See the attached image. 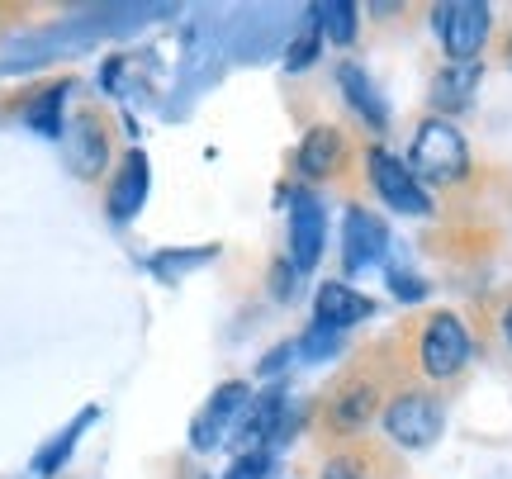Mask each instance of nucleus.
Here are the masks:
<instances>
[{
	"instance_id": "nucleus-3",
	"label": "nucleus",
	"mask_w": 512,
	"mask_h": 479,
	"mask_svg": "<svg viewBox=\"0 0 512 479\" xmlns=\"http://www.w3.org/2000/svg\"><path fill=\"white\" fill-rule=\"evenodd\" d=\"M370 181H375V190H380V200L389 204V209L413 214V219H427V214H432V200H427L422 181L399 162V157H389L384 148L370 152Z\"/></svg>"
},
{
	"instance_id": "nucleus-10",
	"label": "nucleus",
	"mask_w": 512,
	"mask_h": 479,
	"mask_svg": "<svg viewBox=\"0 0 512 479\" xmlns=\"http://www.w3.org/2000/svg\"><path fill=\"white\" fill-rule=\"evenodd\" d=\"M370 304L366 295H356L351 285H342V280H328L323 290H318V299H313V318L323 323V328H351V323H361V318H370Z\"/></svg>"
},
{
	"instance_id": "nucleus-5",
	"label": "nucleus",
	"mask_w": 512,
	"mask_h": 479,
	"mask_svg": "<svg viewBox=\"0 0 512 479\" xmlns=\"http://www.w3.org/2000/svg\"><path fill=\"white\" fill-rule=\"evenodd\" d=\"M470 356V337H465V323L456 314H437L422 332V370L432 380H451Z\"/></svg>"
},
{
	"instance_id": "nucleus-14",
	"label": "nucleus",
	"mask_w": 512,
	"mask_h": 479,
	"mask_svg": "<svg viewBox=\"0 0 512 479\" xmlns=\"http://www.w3.org/2000/svg\"><path fill=\"white\" fill-rule=\"evenodd\" d=\"M337 157H342V133L337 129H313L309 138H304V148H299V171L304 176H328L332 166H337Z\"/></svg>"
},
{
	"instance_id": "nucleus-19",
	"label": "nucleus",
	"mask_w": 512,
	"mask_h": 479,
	"mask_svg": "<svg viewBox=\"0 0 512 479\" xmlns=\"http://www.w3.org/2000/svg\"><path fill=\"white\" fill-rule=\"evenodd\" d=\"M337 347H342V332H337V328H323V323H313V328L304 332V342H299V356L323 361V356H332Z\"/></svg>"
},
{
	"instance_id": "nucleus-13",
	"label": "nucleus",
	"mask_w": 512,
	"mask_h": 479,
	"mask_svg": "<svg viewBox=\"0 0 512 479\" xmlns=\"http://www.w3.org/2000/svg\"><path fill=\"white\" fill-rule=\"evenodd\" d=\"M337 81H342V91H347L351 110L361 114L370 129H384V124H389V110H384V100H380V91H375V81H370V76L361 72L356 62H342Z\"/></svg>"
},
{
	"instance_id": "nucleus-7",
	"label": "nucleus",
	"mask_w": 512,
	"mask_h": 479,
	"mask_svg": "<svg viewBox=\"0 0 512 479\" xmlns=\"http://www.w3.org/2000/svg\"><path fill=\"white\" fill-rule=\"evenodd\" d=\"M323 233H328L323 204L313 200V195H294V204H290V266L294 271H313L318 266Z\"/></svg>"
},
{
	"instance_id": "nucleus-25",
	"label": "nucleus",
	"mask_w": 512,
	"mask_h": 479,
	"mask_svg": "<svg viewBox=\"0 0 512 479\" xmlns=\"http://www.w3.org/2000/svg\"><path fill=\"white\" fill-rule=\"evenodd\" d=\"M503 332H508V347H512V309L503 314Z\"/></svg>"
},
{
	"instance_id": "nucleus-12",
	"label": "nucleus",
	"mask_w": 512,
	"mask_h": 479,
	"mask_svg": "<svg viewBox=\"0 0 512 479\" xmlns=\"http://www.w3.org/2000/svg\"><path fill=\"white\" fill-rule=\"evenodd\" d=\"M475 86H479V62H446L432 81V105L441 114H456L475 100Z\"/></svg>"
},
{
	"instance_id": "nucleus-24",
	"label": "nucleus",
	"mask_w": 512,
	"mask_h": 479,
	"mask_svg": "<svg viewBox=\"0 0 512 479\" xmlns=\"http://www.w3.org/2000/svg\"><path fill=\"white\" fill-rule=\"evenodd\" d=\"M290 356H294V347H275L271 356H266V361H261V370H266V375H275V370L285 366V361H290Z\"/></svg>"
},
{
	"instance_id": "nucleus-2",
	"label": "nucleus",
	"mask_w": 512,
	"mask_h": 479,
	"mask_svg": "<svg viewBox=\"0 0 512 479\" xmlns=\"http://www.w3.org/2000/svg\"><path fill=\"white\" fill-rule=\"evenodd\" d=\"M432 24H437L441 48L451 53V62H475V53L489 38V5L479 0H451V5H437L432 10Z\"/></svg>"
},
{
	"instance_id": "nucleus-20",
	"label": "nucleus",
	"mask_w": 512,
	"mask_h": 479,
	"mask_svg": "<svg viewBox=\"0 0 512 479\" xmlns=\"http://www.w3.org/2000/svg\"><path fill=\"white\" fill-rule=\"evenodd\" d=\"M266 475H271V451H242L223 479H266Z\"/></svg>"
},
{
	"instance_id": "nucleus-21",
	"label": "nucleus",
	"mask_w": 512,
	"mask_h": 479,
	"mask_svg": "<svg viewBox=\"0 0 512 479\" xmlns=\"http://www.w3.org/2000/svg\"><path fill=\"white\" fill-rule=\"evenodd\" d=\"M318 38H323V34H318V24H313V29L299 38V43H290V53H285V57H290V72H304V67H313V57H318Z\"/></svg>"
},
{
	"instance_id": "nucleus-26",
	"label": "nucleus",
	"mask_w": 512,
	"mask_h": 479,
	"mask_svg": "<svg viewBox=\"0 0 512 479\" xmlns=\"http://www.w3.org/2000/svg\"><path fill=\"white\" fill-rule=\"evenodd\" d=\"M508 62H512V48H508Z\"/></svg>"
},
{
	"instance_id": "nucleus-18",
	"label": "nucleus",
	"mask_w": 512,
	"mask_h": 479,
	"mask_svg": "<svg viewBox=\"0 0 512 479\" xmlns=\"http://www.w3.org/2000/svg\"><path fill=\"white\" fill-rule=\"evenodd\" d=\"M91 418H95V413H81V418H76V427H72V432H62V437H57V442L48 446L43 456H38V475H53L57 465L67 461V456H72V442H76V432H81V427L91 423Z\"/></svg>"
},
{
	"instance_id": "nucleus-9",
	"label": "nucleus",
	"mask_w": 512,
	"mask_h": 479,
	"mask_svg": "<svg viewBox=\"0 0 512 479\" xmlns=\"http://www.w3.org/2000/svg\"><path fill=\"white\" fill-rule=\"evenodd\" d=\"M280 423H285V394L271 389V394H261L256 404H247L238 432H233V446H238V451H266V442L280 432Z\"/></svg>"
},
{
	"instance_id": "nucleus-11",
	"label": "nucleus",
	"mask_w": 512,
	"mask_h": 479,
	"mask_svg": "<svg viewBox=\"0 0 512 479\" xmlns=\"http://www.w3.org/2000/svg\"><path fill=\"white\" fill-rule=\"evenodd\" d=\"M143 200H147V157L143 152H128L124 166H119V176H114V185H110V214L124 223L143 209Z\"/></svg>"
},
{
	"instance_id": "nucleus-17",
	"label": "nucleus",
	"mask_w": 512,
	"mask_h": 479,
	"mask_svg": "<svg viewBox=\"0 0 512 479\" xmlns=\"http://www.w3.org/2000/svg\"><path fill=\"white\" fill-rule=\"evenodd\" d=\"M62 95H67V86H57V91H48L43 100H38L34 110L24 114L29 119V129H38L43 138H57L62 133V124H57V110H62Z\"/></svg>"
},
{
	"instance_id": "nucleus-15",
	"label": "nucleus",
	"mask_w": 512,
	"mask_h": 479,
	"mask_svg": "<svg viewBox=\"0 0 512 479\" xmlns=\"http://www.w3.org/2000/svg\"><path fill=\"white\" fill-rule=\"evenodd\" d=\"M313 19H318V34L332 38V43H351L356 38V5L351 0H318Z\"/></svg>"
},
{
	"instance_id": "nucleus-22",
	"label": "nucleus",
	"mask_w": 512,
	"mask_h": 479,
	"mask_svg": "<svg viewBox=\"0 0 512 479\" xmlns=\"http://www.w3.org/2000/svg\"><path fill=\"white\" fill-rule=\"evenodd\" d=\"M389 285H394V295H399V299H408V304H413V299H422V295H427V285H422L418 276H403V271H389Z\"/></svg>"
},
{
	"instance_id": "nucleus-6",
	"label": "nucleus",
	"mask_w": 512,
	"mask_h": 479,
	"mask_svg": "<svg viewBox=\"0 0 512 479\" xmlns=\"http://www.w3.org/2000/svg\"><path fill=\"white\" fill-rule=\"evenodd\" d=\"M247 404H252V389L242 385V380H228V385L209 399V408L195 418V427H190V442H195V451H214V446L228 437V427L238 432Z\"/></svg>"
},
{
	"instance_id": "nucleus-4",
	"label": "nucleus",
	"mask_w": 512,
	"mask_h": 479,
	"mask_svg": "<svg viewBox=\"0 0 512 479\" xmlns=\"http://www.w3.org/2000/svg\"><path fill=\"white\" fill-rule=\"evenodd\" d=\"M384 427L399 446H432L441 437V404L432 394H399L394 404L384 408Z\"/></svg>"
},
{
	"instance_id": "nucleus-23",
	"label": "nucleus",
	"mask_w": 512,
	"mask_h": 479,
	"mask_svg": "<svg viewBox=\"0 0 512 479\" xmlns=\"http://www.w3.org/2000/svg\"><path fill=\"white\" fill-rule=\"evenodd\" d=\"M323 479H366V475H361V465L356 461H328Z\"/></svg>"
},
{
	"instance_id": "nucleus-16",
	"label": "nucleus",
	"mask_w": 512,
	"mask_h": 479,
	"mask_svg": "<svg viewBox=\"0 0 512 479\" xmlns=\"http://www.w3.org/2000/svg\"><path fill=\"white\" fill-rule=\"evenodd\" d=\"M370 413H375V389L356 385V389H347V394L337 399V408H332V423H337V427H356V423H366Z\"/></svg>"
},
{
	"instance_id": "nucleus-1",
	"label": "nucleus",
	"mask_w": 512,
	"mask_h": 479,
	"mask_svg": "<svg viewBox=\"0 0 512 479\" xmlns=\"http://www.w3.org/2000/svg\"><path fill=\"white\" fill-rule=\"evenodd\" d=\"M465 166H470V152H465V138H460L456 124L422 119L418 138H413V152H408V171H413L418 181L451 185L465 176Z\"/></svg>"
},
{
	"instance_id": "nucleus-8",
	"label": "nucleus",
	"mask_w": 512,
	"mask_h": 479,
	"mask_svg": "<svg viewBox=\"0 0 512 479\" xmlns=\"http://www.w3.org/2000/svg\"><path fill=\"white\" fill-rule=\"evenodd\" d=\"M384 247H389V233L384 223L366 209H347V223H342V261L347 271H366L375 261H384Z\"/></svg>"
}]
</instances>
